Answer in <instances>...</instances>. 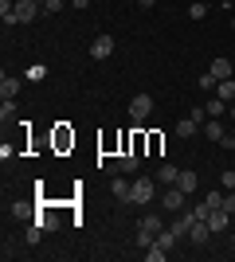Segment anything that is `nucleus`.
Masks as SVG:
<instances>
[{
    "mask_svg": "<svg viewBox=\"0 0 235 262\" xmlns=\"http://www.w3.org/2000/svg\"><path fill=\"white\" fill-rule=\"evenodd\" d=\"M35 223H44V231H55V227H59V219L51 215V211H39V215H35Z\"/></svg>",
    "mask_w": 235,
    "mask_h": 262,
    "instance_id": "obj_21",
    "label": "nucleus"
},
{
    "mask_svg": "<svg viewBox=\"0 0 235 262\" xmlns=\"http://www.w3.org/2000/svg\"><path fill=\"white\" fill-rule=\"evenodd\" d=\"M224 211H231V215H235V188H231V192L224 196Z\"/></svg>",
    "mask_w": 235,
    "mask_h": 262,
    "instance_id": "obj_31",
    "label": "nucleus"
},
{
    "mask_svg": "<svg viewBox=\"0 0 235 262\" xmlns=\"http://www.w3.org/2000/svg\"><path fill=\"white\" fill-rule=\"evenodd\" d=\"M153 200H157V180L137 176V180H134V204H137V208H145V204H153Z\"/></svg>",
    "mask_w": 235,
    "mask_h": 262,
    "instance_id": "obj_2",
    "label": "nucleus"
},
{
    "mask_svg": "<svg viewBox=\"0 0 235 262\" xmlns=\"http://www.w3.org/2000/svg\"><path fill=\"white\" fill-rule=\"evenodd\" d=\"M137 161H141V157H137V149H134V153H122V157H118V161H114L110 164V172H134V168H137Z\"/></svg>",
    "mask_w": 235,
    "mask_h": 262,
    "instance_id": "obj_9",
    "label": "nucleus"
},
{
    "mask_svg": "<svg viewBox=\"0 0 235 262\" xmlns=\"http://www.w3.org/2000/svg\"><path fill=\"white\" fill-rule=\"evenodd\" d=\"M204 204H208V208H224V196H220V192H208V196H204Z\"/></svg>",
    "mask_w": 235,
    "mask_h": 262,
    "instance_id": "obj_25",
    "label": "nucleus"
},
{
    "mask_svg": "<svg viewBox=\"0 0 235 262\" xmlns=\"http://www.w3.org/2000/svg\"><path fill=\"white\" fill-rule=\"evenodd\" d=\"M224 106H227L224 98H212V102H208L204 110H208V118H220V114H224Z\"/></svg>",
    "mask_w": 235,
    "mask_h": 262,
    "instance_id": "obj_24",
    "label": "nucleus"
},
{
    "mask_svg": "<svg viewBox=\"0 0 235 262\" xmlns=\"http://www.w3.org/2000/svg\"><path fill=\"white\" fill-rule=\"evenodd\" d=\"M110 192H114V200H122V204H134V184H130V180H125L122 172H114Z\"/></svg>",
    "mask_w": 235,
    "mask_h": 262,
    "instance_id": "obj_5",
    "label": "nucleus"
},
{
    "mask_svg": "<svg viewBox=\"0 0 235 262\" xmlns=\"http://www.w3.org/2000/svg\"><path fill=\"white\" fill-rule=\"evenodd\" d=\"M220 145H224L227 153H231V149H235V137H231V133H224V141H220Z\"/></svg>",
    "mask_w": 235,
    "mask_h": 262,
    "instance_id": "obj_33",
    "label": "nucleus"
},
{
    "mask_svg": "<svg viewBox=\"0 0 235 262\" xmlns=\"http://www.w3.org/2000/svg\"><path fill=\"white\" fill-rule=\"evenodd\" d=\"M212 215V208H208V204H196V208H192V219H208Z\"/></svg>",
    "mask_w": 235,
    "mask_h": 262,
    "instance_id": "obj_29",
    "label": "nucleus"
},
{
    "mask_svg": "<svg viewBox=\"0 0 235 262\" xmlns=\"http://www.w3.org/2000/svg\"><path fill=\"white\" fill-rule=\"evenodd\" d=\"M231 121H235V106H231Z\"/></svg>",
    "mask_w": 235,
    "mask_h": 262,
    "instance_id": "obj_37",
    "label": "nucleus"
},
{
    "mask_svg": "<svg viewBox=\"0 0 235 262\" xmlns=\"http://www.w3.org/2000/svg\"><path fill=\"white\" fill-rule=\"evenodd\" d=\"M153 247L157 251H173V247H177V235H173V231H157V239H153Z\"/></svg>",
    "mask_w": 235,
    "mask_h": 262,
    "instance_id": "obj_15",
    "label": "nucleus"
},
{
    "mask_svg": "<svg viewBox=\"0 0 235 262\" xmlns=\"http://www.w3.org/2000/svg\"><path fill=\"white\" fill-rule=\"evenodd\" d=\"M0 94H4V98H16V94H20V78L4 75V78H0Z\"/></svg>",
    "mask_w": 235,
    "mask_h": 262,
    "instance_id": "obj_18",
    "label": "nucleus"
},
{
    "mask_svg": "<svg viewBox=\"0 0 235 262\" xmlns=\"http://www.w3.org/2000/svg\"><path fill=\"white\" fill-rule=\"evenodd\" d=\"M12 118H16V102H12V98H4V106H0V121L8 125Z\"/></svg>",
    "mask_w": 235,
    "mask_h": 262,
    "instance_id": "obj_20",
    "label": "nucleus"
},
{
    "mask_svg": "<svg viewBox=\"0 0 235 262\" xmlns=\"http://www.w3.org/2000/svg\"><path fill=\"white\" fill-rule=\"evenodd\" d=\"M39 235H44V223H32L28 227V243H39Z\"/></svg>",
    "mask_w": 235,
    "mask_h": 262,
    "instance_id": "obj_28",
    "label": "nucleus"
},
{
    "mask_svg": "<svg viewBox=\"0 0 235 262\" xmlns=\"http://www.w3.org/2000/svg\"><path fill=\"white\" fill-rule=\"evenodd\" d=\"M177 188L184 192V196H192V192H196V172H192V168H180V176H177Z\"/></svg>",
    "mask_w": 235,
    "mask_h": 262,
    "instance_id": "obj_13",
    "label": "nucleus"
},
{
    "mask_svg": "<svg viewBox=\"0 0 235 262\" xmlns=\"http://www.w3.org/2000/svg\"><path fill=\"white\" fill-rule=\"evenodd\" d=\"M110 55H114V35L102 32L98 39L90 43V59H98V63H102V59H110Z\"/></svg>",
    "mask_w": 235,
    "mask_h": 262,
    "instance_id": "obj_6",
    "label": "nucleus"
},
{
    "mask_svg": "<svg viewBox=\"0 0 235 262\" xmlns=\"http://www.w3.org/2000/svg\"><path fill=\"white\" fill-rule=\"evenodd\" d=\"M177 176H180V168L165 161L161 168H157V184H165V188H168V184H177Z\"/></svg>",
    "mask_w": 235,
    "mask_h": 262,
    "instance_id": "obj_12",
    "label": "nucleus"
},
{
    "mask_svg": "<svg viewBox=\"0 0 235 262\" xmlns=\"http://www.w3.org/2000/svg\"><path fill=\"white\" fill-rule=\"evenodd\" d=\"M231 32H235V16H231Z\"/></svg>",
    "mask_w": 235,
    "mask_h": 262,
    "instance_id": "obj_36",
    "label": "nucleus"
},
{
    "mask_svg": "<svg viewBox=\"0 0 235 262\" xmlns=\"http://www.w3.org/2000/svg\"><path fill=\"white\" fill-rule=\"evenodd\" d=\"M188 239L196 243V247H200V243H208V239H212V227H208V219H196V223H192Z\"/></svg>",
    "mask_w": 235,
    "mask_h": 262,
    "instance_id": "obj_10",
    "label": "nucleus"
},
{
    "mask_svg": "<svg viewBox=\"0 0 235 262\" xmlns=\"http://www.w3.org/2000/svg\"><path fill=\"white\" fill-rule=\"evenodd\" d=\"M39 8H44L39 0H16V24H32Z\"/></svg>",
    "mask_w": 235,
    "mask_h": 262,
    "instance_id": "obj_7",
    "label": "nucleus"
},
{
    "mask_svg": "<svg viewBox=\"0 0 235 262\" xmlns=\"http://www.w3.org/2000/svg\"><path fill=\"white\" fill-rule=\"evenodd\" d=\"M227 215H231V211H224V208H216L212 215H208V227H212V235H220V231H227Z\"/></svg>",
    "mask_w": 235,
    "mask_h": 262,
    "instance_id": "obj_14",
    "label": "nucleus"
},
{
    "mask_svg": "<svg viewBox=\"0 0 235 262\" xmlns=\"http://www.w3.org/2000/svg\"><path fill=\"white\" fill-rule=\"evenodd\" d=\"M161 204H165V211L180 215V211H184V192H180L177 184H168V188H165V196H161Z\"/></svg>",
    "mask_w": 235,
    "mask_h": 262,
    "instance_id": "obj_4",
    "label": "nucleus"
},
{
    "mask_svg": "<svg viewBox=\"0 0 235 262\" xmlns=\"http://www.w3.org/2000/svg\"><path fill=\"white\" fill-rule=\"evenodd\" d=\"M39 4H44V0H39Z\"/></svg>",
    "mask_w": 235,
    "mask_h": 262,
    "instance_id": "obj_39",
    "label": "nucleus"
},
{
    "mask_svg": "<svg viewBox=\"0 0 235 262\" xmlns=\"http://www.w3.org/2000/svg\"><path fill=\"white\" fill-rule=\"evenodd\" d=\"M145 258H149V262H161V258H165V251H157V247H149V251H145Z\"/></svg>",
    "mask_w": 235,
    "mask_h": 262,
    "instance_id": "obj_32",
    "label": "nucleus"
},
{
    "mask_svg": "<svg viewBox=\"0 0 235 262\" xmlns=\"http://www.w3.org/2000/svg\"><path fill=\"white\" fill-rule=\"evenodd\" d=\"M224 121H220V118H208V121H204V137H208V141H224Z\"/></svg>",
    "mask_w": 235,
    "mask_h": 262,
    "instance_id": "obj_11",
    "label": "nucleus"
},
{
    "mask_svg": "<svg viewBox=\"0 0 235 262\" xmlns=\"http://www.w3.org/2000/svg\"><path fill=\"white\" fill-rule=\"evenodd\" d=\"M87 4H90V0H71V8H78V12L87 8Z\"/></svg>",
    "mask_w": 235,
    "mask_h": 262,
    "instance_id": "obj_34",
    "label": "nucleus"
},
{
    "mask_svg": "<svg viewBox=\"0 0 235 262\" xmlns=\"http://www.w3.org/2000/svg\"><path fill=\"white\" fill-rule=\"evenodd\" d=\"M137 4H141V8H153V4H157V0H137Z\"/></svg>",
    "mask_w": 235,
    "mask_h": 262,
    "instance_id": "obj_35",
    "label": "nucleus"
},
{
    "mask_svg": "<svg viewBox=\"0 0 235 262\" xmlns=\"http://www.w3.org/2000/svg\"><path fill=\"white\" fill-rule=\"evenodd\" d=\"M196 86H200V90H212V94H216V86H220V78H216L212 71H208V75H200V82H196Z\"/></svg>",
    "mask_w": 235,
    "mask_h": 262,
    "instance_id": "obj_22",
    "label": "nucleus"
},
{
    "mask_svg": "<svg viewBox=\"0 0 235 262\" xmlns=\"http://www.w3.org/2000/svg\"><path fill=\"white\" fill-rule=\"evenodd\" d=\"M220 4H224V0H220Z\"/></svg>",
    "mask_w": 235,
    "mask_h": 262,
    "instance_id": "obj_38",
    "label": "nucleus"
},
{
    "mask_svg": "<svg viewBox=\"0 0 235 262\" xmlns=\"http://www.w3.org/2000/svg\"><path fill=\"white\" fill-rule=\"evenodd\" d=\"M220 184H224L227 192H231V188H235V172H231V168H224V176H220Z\"/></svg>",
    "mask_w": 235,
    "mask_h": 262,
    "instance_id": "obj_30",
    "label": "nucleus"
},
{
    "mask_svg": "<svg viewBox=\"0 0 235 262\" xmlns=\"http://www.w3.org/2000/svg\"><path fill=\"white\" fill-rule=\"evenodd\" d=\"M157 231H165V219H161V215H141V219H137L134 243L141 247V251H149V247H153V239H157Z\"/></svg>",
    "mask_w": 235,
    "mask_h": 262,
    "instance_id": "obj_1",
    "label": "nucleus"
},
{
    "mask_svg": "<svg viewBox=\"0 0 235 262\" xmlns=\"http://www.w3.org/2000/svg\"><path fill=\"white\" fill-rule=\"evenodd\" d=\"M28 78H35V82H39V78H47V67H44V63L28 67Z\"/></svg>",
    "mask_w": 235,
    "mask_h": 262,
    "instance_id": "obj_26",
    "label": "nucleus"
},
{
    "mask_svg": "<svg viewBox=\"0 0 235 262\" xmlns=\"http://www.w3.org/2000/svg\"><path fill=\"white\" fill-rule=\"evenodd\" d=\"M208 71L224 82V78H231V59H212V67H208Z\"/></svg>",
    "mask_w": 235,
    "mask_h": 262,
    "instance_id": "obj_16",
    "label": "nucleus"
},
{
    "mask_svg": "<svg viewBox=\"0 0 235 262\" xmlns=\"http://www.w3.org/2000/svg\"><path fill=\"white\" fill-rule=\"evenodd\" d=\"M192 223H196V219H192V211H180V215L173 219V223H168V231H173L177 239H184V235L192 231Z\"/></svg>",
    "mask_w": 235,
    "mask_h": 262,
    "instance_id": "obj_8",
    "label": "nucleus"
},
{
    "mask_svg": "<svg viewBox=\"0 0 235 262\" xmlns=\"http://www.w3.org/2000/svg\"><path fill=\"white\" fill-rule=\"evenodd\" d=\"M188 16H192V20H204V16H208V4L192 0V4H188Z\"/></svg>",
    "mask_w": 235,
    "mask_h": 262,
    "instance_id": "obj_23",
    "label": "nucleus"
},
{
    "mask_svg": "<svg viewBox=\"0 0 235 262\" xmlns=\"http://www.w3.org/2000/svg\"><path fill=\"white\" fill-rule=\"evenodd\" d=\"M216 98H224V102H235V78H224V82L216 86Z\"/></svg>",
    "mask_w": 235,
    "mask_h": 262,
    "instance_id": "obj_19",
    "label": "nucleus"
},
{
    "mask_svg": "<svg viewBox=\"0 0 235 262\" xmlns=\"http://www.w3.org/2000/svg\"><path fill=\"white\" fill-rule=\"evenodd\" d=\"M196 129H200V121L192 118V114H188V118H180V121H177V137H192Z\"/></svg>",
    "mask_w": 235,
    "mask_h": 262,
    "instance_id": "obj_17",
    "label": "nucleus"
},
{
    "mask_svg": "<svg viewBox=\"0 0 235 262\" xmlns=\"http://www.w3.org/2000/svg\"><path fill=\"white\" fill-rule=\"evenodd\" d=\"M44 12H47V16H55V12H63V0H44Z\"/></svg>",
    "mask_w": 235,
    "mask_h": 262,
    "instance_id": "obj_27",
    "label": "nucleus"
},
{
    "mask_svg": "<svg viewBox=\"0 0 235 262\" xmlns=\"http://www.w3.org/2000/svg\"><path fill=\"white\" fill-rule=\"evenodd\" d=\"M149 114H153V98H149V94H134V98H130V118L145 121Z\"/></svg>",
    "mask_w": 235,
    "mask_h": 262,
    "instance_id": "obj_3",
    "label": "nucleus"
}]
</instances>
